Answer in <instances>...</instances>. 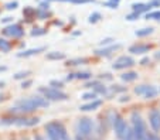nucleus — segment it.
Masks as SVG:
<instances>
[{"instance_id": "1", "label": "nucleus", "mask_w": 160, "mask_h": 140, "mask_svg": "<svg viewBox=\"0 0 160 140\" xmlns=\"http://www.w3.org/2000/svg\"><path fill=\"white\" fill-rule=\"evenodd\" d=\"M132 123H133V132H135V134L139 137V140H143L148 133H146L145 122L142 120L140 115H138V113H133V115H132Z\"/></svg>"}, {"instance_id": "2", "label": "nucleus", "mask_w": 160, "mask_h": 140, "mask_svg": "<svg viewBox=\"0 0 160 140\" xmlns=\"http://www.w3.org/2000/svg\"><path fill=\"white\" fill-rule=\"evenodd\" d=\"M92 132H94V122L91 119L84 118L78 122V133L82 137H91Z\"/></svg>"}, {"instance_id": "3", "label": "nucleus", "mask_w": 160, "mask_h": 140, "mask_svg": "<svg viewBox=\"0 0 160 140\" xmlns=\"http://www.w3.org/2000/svg\"><path fill=\"white\" fill-rule=\"evenodd\" d=\"M37 102L34 98H30V99H23V101H18L17 102V108L16 109H18L20 112H33V110L37 109Z\"/></svg>"}, {"instance_id": "4", "label": "nucleus", "mask_w": 160, "mask_h": 140, "mask_svg": "<svg viewBox=\"0 0 160 140\" xmlns=\"http://www.w3.org/2000/svg\"><path fill=\"white\" fill-rule=\"evenodd\" d=\"M40 92L45 95V98H48V99H52V101H65L67 99V95L64 92L58 91V89H54V88H41Z\"/></svg>"}, {"instance_id": "5", "label": "nucleus", "mask_w": 160, "mask_h": 140, "mask_svg": "<svg viewBox=\"0 0 160 140\" xmlns=\"http://www.w3.org/2000/svg\"><path fill=\"white\" fill-rule=\"evenodd\" d=\"M113 126H115L116 136H118L119 139H123V137L126 136V132H128V126H126V123H125V120L121 118H118L115 120V123H113Z\"/></svg>"}, {"instance_id": "6", "label": "nucleus", "mask_w": 160, "mask_h": 140, "mask_svg": "<svg viewBox=\"0 0 160 140\" xmlns=\"http://www.w3.org/2000/svg\"><path fill=\"white\" fill-rule=\"evenodd\" d=\"M149 122H150V126L154 132L160 130V112L157 109H153L149 115Z\"/></svg>"}, {"instance_id": "7", "label": "nucleus", "mask_w": 160, "mask_h": 140, "mask_svg": "<svg viewBox=\"0 0 160 140\" xmlns=\"http://www.w3.org/2000/svg\"><path fill=\"white\" fill-rule=\"evenodd\" d=\"M135 64V61H133L130 57H121L116 60V62L113 64V70H123V68H128V67H132V65Z\"/></svg>"}, {"instance_id": "8", "label": "nucleus", "mask_w": 160, "mask_h": 140, "mask_svg": "<svg viewBox=\"0 0 160 140\" xmlns=\"http://www.w3.org/2000/svg\"><path fill=\"white\" fill-rule=\"evenodd\" d=\"M23 33H24V31L21 30L20 26H16V24H13V26H10V27H6V28H4V34H6V36L21 37V36H23Z\"/></svg>"}, {"instance_id": "9", "label": "nucleus", "mask_w": 160, "mask_h": 140, "mask_svg": "<svg viewBox=\"0 0 160 140\" xmlns=\"http://www.w3.org/2000/svg\"><path fill=\"white\" fill-rule=\"evenodd\" d=\"M45 130H47V134H48L50 140H61L57 128H55V123H50V125H47L45 126Z\"/></svg>"}, {"instance_id": "10", "label": "nucleus", "mask_w": 160, "mask_h": 140, "mask_svg": "<svg viewBox=\"0 0 160 140\" xmlns=\"http://www.w3.org/2000/svg\"><path fill=\"white\" fill-rule=\"evenodd\" d=\"M149 50H150V46H133L129 48V51L133 54H143V52H148Z\"/></svg>"}, {"instance_id": "11", "label": "nucleus", "mask_w": 160, "mask_h": 140, "mask_svg": "<svg viewBox=\"0 0 160 140\" xmlns=\"http://www.w3.org/2000/svg\"><path fill=\"white\" fill-rule=\"evenodd\" d=\"M132 7H133V10H135V12L143 13V12H148V10L152 7V4H150V3H149V4H145V3H135V4H132Z\"/></svg>"}, {"instance_id": "12", "label": "nucleus", "mask_w": 160, "mask_h": 140, "mask_svg": "<svg viewBox=\"0 0 160 140\" xmlns=\"http://www.w3.org/2000/svg\"><path fill=\"white\" fill-rule=\"evenodd\" d=\"M121 48V44H116V46H111L109 48H103V50H99V51H97L98 55H109L111 52L116 51V50Z\"/></svg>"}, {"instance_id": "13", "label": "nucleus", "mask_w": 160, "mask_h": 140, "mask_svg": "<svg viewBox=\"0 0 160 140\" xmlns=\"http://www.w3.org/2000/svg\"><path fill=\"white\" fill-rule=\"evenodd\" d=\"M101 104H102L101 101H94V102H91V104H88V105L81 106V110H84V112H88V110H95L97 108L101 106Z\"/></svg>"}, {"instance_id": "14", "label": "nucleus", "mask_w": 160, "mask_h": 140, "mask_svg": "<svg viewBox=\"0 0 160 140\" xmlns=\"http://www.w3.org/2000/svg\"><path fill=\"white\" fill-rule=\"evenodd\" d=\"M55 128H57L61 140H68V134H67V132H65V128H64L61 123H55Z\"/></svg>"}, {"instance_id": "15", "label": "nucleus", "mask_w": 160, "mask_h": 140, "mask_svg": "<svg viewBox=\"0 0 160 140\" xmlns=\"http://www.w3.org/2000/svg\"><path fill=\"white\" fill-rule=\"evenodd\" d=\"M42 50H44V47H38V48H31V50H27V51H24V52H20V54H18V57H30V55L37 54V52L42 51Z\"/></svg>"}, {"instance_id": "16", "label": "nucleus", "mask_w": 160, "mask_h": 140, "mask_svg": "<svg viewBox=\"0 0 160 140\" xmlns=\"http://www.w3.org/2000/svg\"><path fill=\"white\" fill-rule=\"evenodd\" d=\"M123 81H126V82H132V81H135L136 78H138V74L136 72H125V74H122V76H121Z\"/></svg>"}, {"instance_id": "17", "label": "nucleus", "mask_w": 160, "mask_h": 140, "mask_svg": "<svg viewBox=\"0 0 160 140\" xmlns=\"http://www.w3.org/2000/svg\"><path fill=\"white\" fill-rule=\"evenodd\" d=\"M47 58H48V60H64V58H65V55H64L62 52L54 51V52H50V54H47Z\"/></svg>"}, {"instance_id": "18", "label": "nucleus", "mask_w": 160, "mask_h": 140, "mask_svg": "<svg viewBox=\"0 0 160 140\" xmlns=\"http://www.w3.org/2000/svg\"><path fill=\"white\" fill-rule=\"evenodd\" d=\"M157 95V89L154 88V86H150V88L148 89V92H146L145 95H143V96L146 98V99H153L154 96H156Z\"/></svg>"}, {"instance_id": "19", "label": "nucleus", "mask_w": 160, "mask_h": 140, "mask_svg": "<svg viewBox=\"0 0 160 140\" xmlns=\"http://www.w3.org/2000/svg\"><path fill=\"white\" fill-rule=\"evenodd\" d=\"M153 33V28L152 27H148V28H142V30H138L136 31V36L138 37H145V36H149V34Z\"/></svg>"}, {"instance_id": "20", "label": "nucleus", "mask_w": 160, "mask_h": 140, "mask_svg": "<svg viewBox=\"0 0 160 140\" xmlns=\"http://www.w3.org/2000/svg\"><path fill=\"white\" fill-rule=\"evenodd\" d=\"M123 140H139V137L135 134V132H133V129L132 130H129L128 129V132H126V136L123 137Z\"/></svg>"}, {"instance_id": "21", "label": "nucleus", "mask_w": 160, "mask_h": 140, "mask_svg": "<svg viewBox=\"0 0 160 140\" xmlns=\"http://www.w3.org/2000/svg\"><path fill=\"white\" fill-rule=\"evenodd\" d=\"M149 88H150L149 85H140V86H138V88L135 89V94H138V95H145L146 92H148Z\"/></svg>"}, {"instance_id": "22", "label": "nucleus", "mask_w": 160, "mask_h": 140, "mask_svg": "<svg viewBox=\"0 0 160 140\" xmlns=\"http://www.w3.org/2000/svg\"><path fill=\"white\" fill-rule=\"evenodd\" d=\"M146 18H154V20H160V12H154V13H148Z\"/></svg>"}, {"instance_id": "23", "label": "nucleus", "mask_w": 160, "mask_h": 140, "mask_svg": "<svg viewBox=\"0 0 160 140\" xmlns=\"http://www.w3.org/2000/svg\"><path fill=\"white\" fill-rule=\"evenodd\" d=\"M0 48L3 50V51H9V50H10V46L7 44L6 40H2V38H0Z\"/></svg>"}, {"instance_id": "24", "label": "nucleus", "mask_w": 160, "mask_h": 140, "mask_svg": "<svg viewBox=\"0 0 160 140\" xmlns=\"http://www.w3.org/2000/svg\"><path fill=\"white\" fill-rule=\"evenodd\" d=\"M95 98H97V94H84L82 95V99H84V101H94Z\"/></svg>"}, {"instance_id": "25", "label": "nucleus", "mask_w": 160, "mask_h": 140, "mask_svg": "<svg viewBox=\"0 0 160 140\" xmlns=\"http://www.w3.org/2000/svg\"><path fill=\"white\" fill-rule=\"evenodd\" d=\"M75 78H78V79H89L91 74L89 72H79V74H77L75 75Z\"/></svg>"}, {"instance_id": "26", "label": "nucleus", "mask_w": 160, "mask_h": 140, "mask_svg": "<svg viewBox=\"0 0 160 140\" xmlns=\"http://www.w3.org/2000/svg\"><path fill=\"white\" fill-rule=\"evenodd\" d=\"M99 18H101V14H99V13H94V14L89 16V23H97Z\"/></svg>"}, {"instance_id": "27", "label": "nucleus", "mask_w": 160, "mask_h": 140, "mask_svg": "<svg viewBox=\"0 0 160 140\" xmlns=\"http://www.w3.org/2000/svg\"><path fill=\"white\" fill-rule=\"evenodd\" d=\"M42 34H45V31L41 30V28H34L31 31V36H42Z\"/></svg>"}, {"instance_id": "28", "label": "nucleus", "mask_w": 160, "mask_h": 140, "mask_svg": "<svg viewBox=\"0 0 160 140\" xmlns=\"http://www.w3.org/2000/svg\"><path fill=\"white\" fill-rule=\"evenodd\" d=\"M143 140H160V137L157 134H146Z\"/></svg>"}, {"instance_id": "29", "label": "nucleus", "mask_w": 160, "mask_h": 140, "mask_svg": "<svg viewBox=\"0 0 160 140\" xmlns=\"http://www.w3.org/2000/svg\"><path fill=\"white\" fill-rule=\"evenodd\" d=\"M27 75H28V71H24V72H18V74H16L14 78H16V79H21V78H26Z\"/></svg>"}, {"instance_id": "30", "label": "nucleus", "mask_w": 160, "mask_h": 140, "mask_svg": "<svg viewBox=\"0 0 160 140\" xmlns=\"http://www.w3.org/2000/svg\"><path fill=\"white\" fill-rule=\"evenodd\" d=\"M126 18H128V20H130V22H133V20H136V18H139V13L135 12V13H132V14L128 16Z\"/></svg>"}, {"instance_id": "31", "label": "nucleus", "mask_w": 160, "mask_h": 140, "mask_svg": "<svg viewBox=\"0 0 160 140\" xmlns=\"http://www.w3.org/2000/svg\"><path fill=\"white\" fill-rule=\"evenodd\" d=\"M50 85L54 86V88H61V86H62V82H61V81H51Z\"/></svg>"}, {"instance_id": "32", "label": "nucleus", "mask_w": 160, "mask_h": 140, "mask_svg": "<svg viewBox=\"0 0 160 140\" xmlns=\"http://www.w3.org/2000/svg\"><path fill=\"white\" fill-rule=\"evenodd\" d=\"M101 86H102V85H97V86H95V91H97V92H101V94H105L106 89H105V88H101Z\"/></svg>"}, {"instance_id": "33", "label": "nucleus", "mask_w": 160, "mask_h": 140, "mask_svg": "<svg viewBox=\"0 0 160 140\" xmlns=\"http://www.w3.org/2000/svg\"><path fill=\"white\" fill-rule=\"evenodd\" d=\"M112 41H113L112 38H105V40H102V41H101V46H106V44L112 43Z\"/></svg>"}, {"instance_id": "34", "label": "nucleus", "mask_w": 160, "mask_h": 140, "mask_svg": "<svg viewBox=\"0 0 160 140\" xmlns=\"http://www.w3.org/2000/svg\"><path fill=\"white\" fill-rule=\"evenodd\" d=\"M105 6H109V7H112V9H115V7L118 6V3H113V2H106Z\"/></svg>"}, {"instance_id": "35", "label": "nucleus", "mask_w": 160, "mask_h": 140, "mask_svg": "<svg viewBox=\"0 0 160 140\" xmlns=\"http://www.w3.org/2000/svg\"><path fill=\"white\" fill-rule=\"evenodd\" d=\"M7 9H9V10H12V9H16V7H17V3H16V2H14V3H9V4H7Z\"/></svg>"}, {"instance_id": "36", "label": "nucleus", "mask_w": 160, "mask_h": 140, "mask_svg": "<svg viewBox=\"0 0 160 140\" xmlns=\"http://www.w3.org/2000/svg\"><path fill=\"white\" fill-rule=\"evenodd\" d=\"M31 85V81H26V82L21 84V88H28Z\"/></svg>"}, {"instance_id": "37", "label": "nucleus", "mask_w": 160, "mask_h": 140, "mask_svg": "<svg viewBox=\"0 0 160 140\" xmlns=\"http://www.w3.org/2000/svg\"><path fill=\"white\" fill-rule=\"evenodd\" d=\"M48 6H50L48 3H41V6H40V7H41V9H44V10H47V9H48Z\"/></svg>"}, {"instance_id": "38", "label": "nucleus", "mask_w": 160, "mask_h": 140, "mask_svg": "<svg viewBox=\"0 0 160 140\" xmlns=\"http://www.w3.org/2000/svg\"><path fill=\"white\" fill-rule=\"evenodd\" d=\"M13 18L12 17H6V18H3V20H2V23H9V22H12Z\"/></svg>"}, {"instance_id": "39", "label": "nucleus", "mask_w": 160, "mask_h": 140, "mask_svg": "<svg viewBox=\"0 0 160 140\" xmlns=\"http://www.w3.org/2000/svg\"><path fill=\"white\" fill-rule=\"evenodd\" d=\"M148 62H149V58H143V60H142V62H140V64H142V65H146V64H148Z\"/></svg>"}, {"instance_id": "40", "label": "nucleus", "mask_w": 160, "mask_h": 140, "mask_svg": "<svg viewBox=\"0 0 160 140\" xmlns=\"http://www.w3.org/2000/svg\"><path fill=\"white\" fill-rule=\"evenodd\" d=\"M38 14H40V17H41V18H45V17H47V13H41V12H38Z\"/></svg>"}, {"instance_id": "41", "label": "nucleus", "mask_w": 160, "mask_h": 140, "mask_svg": "<svg viewBox=\"0 0 160 140\" xmlns=\"http://www.w3.org/2000/svg\"><path fill=\"white\" fill-rule=\"evenodd\" d=\"M125 101H129V96H122L121 98V102H125Z\"/></svg>"}, {"instance_id": "42", "label": "nucleus", "mask_w": 160, "mask_h": 140, "mask_svg": "<svg viewBox=\"0 0 160 140\" xmlns=\"http://www.w3.org/2000/svg\"><path fill=\"white\" fill-rule=\"evenodd\" d=\"M154 57H156V58H157V60H160V51H157V52H156V54H154Z\"/></svg>"}, {"instance_id": "43", "label": "nucleus", "mask_w": 160, "mask_h": 140, "mask_svg": "<svg viewBox=\"0 0 160 140\" xmlns=\"http://www.w3.org/2000/svg\"><path fill=\"white\" fill-rule=\"evenodd\" d=\"M34 140H44V139H42L41 136H36V137H34Z\"/></svg>"}, {"instance_id": "44", "label": "nucleus", "mask_w": 160, "mask_h": 140, "mask_svg": "<svg viewBox=\"0 0 160 140\" xmlns=\"http://www.w3.org/2000/svg\"><path fill=\"white\" fill-rule=\"evenodd\" d=\"M2 86H4V82H3V81H0V88H2Z\"/></svg>"}, {"instance_id": "45", "label": "nucleus", "mask_w": 160, "mask_h": 140, "mask_svg": "<svg viewBox=\"0 0 160 140\" xmlns=\"http://www.w3.org/2000/svg\"><path fill=\"white\" fill-rule=\"evenodd\" d=\"M111 2H113V3H119V0H111Z\"/></svg>"}, {"instance_id": "46", "label": "nucleus", "mask_w": 160, "mask_h": 140, "mask_svg": "<svg viewBox=\"0 0 160 140\" xmlns=\"http://www.w3.org/2000/svg\"><path fill=\"white\" fill-rule=\"evenodd\" d=\"M77 140H84V139H81V137H79V136H78V137H77Z\"/></svg>"}, {"instance_id": "47", "label": "nucleus", "mask_w": 160, "mask_h": 140, "mask_svg": "<svg viewBox=\"0 0 160 140\" xmlns=\"http://www.w3.org/2000/svg\"><path fill=\"white\" fill-rule=\"evenodd\" d=\"M2 99H3V96H2V95H0V101H2Z\"/></svg>"}, {"instance_id": "48", "label": "nucleus", "mask_w": 160, "mask_h": 140, "mask_svg": "<svg viewBox=\"0 0 160 140\" xmlns=\"http://www.w3.org/2000/svg\"><path fill=\"white\" fill-rule=\"evenodd\" d=\"M24 140H28V139H24Z\"/></svg>"}]
</instances>
